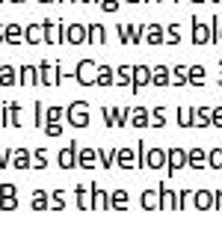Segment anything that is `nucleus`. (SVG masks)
<instances>
[{
  "label": "nucleus",
  "mask_w": 222,
  "mask_h": 249,
  "mask_svg": "<svg viewBox=\"0 0 222 249\" xmlns=\"http://www.w3.org/2000/svg\"><path fill=\"white\" fill-rule=\"evenodd\" d=\"M15 187H3V199H0V205H3V208H15Z\"/></svg>",
  "instance_id": "1"
},
{
  "label": "nucleus",
  "mask_w": 222,
  "mask_h": 249,
  "mask_svg": "<svg viewBox=\"0 0 222 249\" xmlns=\"http://www.w3.org/2000/svg\"><path fill=\"white\" fill-rule=\"evenodd\" d=\"M189 163H193V166H202V163H205V154H202V151H193V154H189Z\"/></svg>",
  "instance_id": "2"
},
{
  "label": "nucleus",
  "mask_w": 222,
  "mask_h": 249,
  "mask_svg": "<svg viewBox=\"0 0 222 249\" xmlns=\"http://www.w3.org/2000/svg\"><path fill=\"white\" fill-rule=\"evenodd\" d=\"M169 163H172V166H184V154H181V151H172Z\"/></svg>",
  "instance_id": "3"
},
{
  "label": "nucleus",
  "mask_w": 222,
  "mask_h": 249,
  "mask_svg": "<svg viewBox=\"0 0 222 249\" xmlns=\"http://www.w3.org/2000/svg\"><path fill=\"white\" fill-rule=\"evenodd\" d=\"M62 166H74V151H71V148L62 154Z\"/></svg>",
  "instance_id": "4"
},
{
  "label": "nucleus",
  "mask_w": 222,
  "mask_h": 249,
  "mask_svg": "<svg viewBox=\"0 0 222 249\" xmlns=\"http://www.w3.org/2000/svg\"><path fill=\"white\" fill-rule=\"evenodd\" d=\"M210 163H213V166H222V148L213 154V160H210Z\"/></svg>",
  "instance_id": "5"
}]
</instances>
